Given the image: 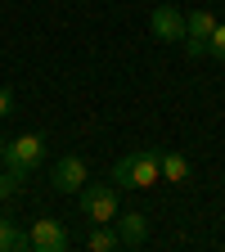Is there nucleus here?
Wrapping results in <instances>:
<instances>
[{
	"mask_svg": "<svg viewBox=\"0 0 225 252\" xmlns=\"http://www.w3.org/2000/svg\"><path fill=\"white\" fill-rule=\"evenodd\" d=\"M86 248H90V252H113V248H122L117 225H95V230L86 234Z\"/></svg>",
	"mask_w": 225,
	"mask_h": 252,
	"instance_id": "9d476101",
	"label": "nucleus"
},
{
	"mask_svg": "<svg viewBox=\"0 0 225 252\" xmlns=\"http://www.w3.org/2000/svg\"><path fill=\"white\" fill-rule=\"evenodd\" d=\"M207 54H212L216 63H225V23L212 27V36H207Z\"/></svg>",
	"mask_w": 225,
	"mask_h": 252,
	"instance_id": "f8f14e48",
	"label": "nucleus"
},
{
	"mask_svg": "<svg viewBox=\"0 0 225 252\" xmlns=\"http://www.w3.org/2000/svg\"><path fill=\"white\" fill-rule=\"evenodd\" d=\"M158 167H162V180H171V185H185L189 171H194L185 153H158Z\"/></svg>",
	"mask_w": 225,
	"mask_h": 252,
	"instance_id": "1a4fd4ad",
	"label": "nucleus"
},
{
	"mask_svg": "<svg viewBox=\"0 0 225 252\" xmlns=\"http://www.w3.org/2000/svg\"><path fill=\"white\" fill-rule=\"evenodd\" d=\"M86 180H90V167H86V158H77V153H63L59 162L50 167V185L59 189V194H81Z\"/></svg>",
	"mask_w": 225,
	"mask_h": 252,
	"instance_id": "20e7f679",
	"label": "nucleus"
},
{
	"mask_svg": "<svg viewBox=\"0 0 225 252\" xmlns=\"http://www.w3.org/2000/svg\"><path fill=\"white\" fill-rule=\"evenodd\" d=\"M14 189H18V180H14V176L5 171V176H0V198H9V194H14Z\"/></svg>",
	"mask_w": 225,
	"mask_h": 252,
	"instance_id": "4468645a",
	"label": "nucleus"
},
{
	"mask_svg": "<svg viewBox=\"0 0 225 252\" xmlns=\"http://www.w3.org/2000/svg\"><path fill=\"white\" fill-rule=\"evenodd\" d=\"M27 248V230H18L14 220L0 216V252H23Z\"/></svg>",
	"mask_w": 225,
	"mask_h": 252,
	"instance_id": "9b49d317",
	"label": "nucleus"
},
{
	"mask_svg": "<svg viewBox=\"0 0 225 252\" xmlns=\"http://www.w3.org/2000/svg\"><path fill=\"white\" fill-rule=\"evenodd\" d=\"M5 144H9V140H0V162H5Z\"/></svg>",
	"mask_w": 225,
	"mask_h": 252,
	"instance_id": "2eb2a0df",
	"label": "nucleus"
},
{
	"mask_svg": "<svg viewBox=\"0 0 225 252\" xmlns=\"http://www.w3.org/2000/svg\"><path fill=\"white\" fill-rule=\"evenodd\" d=\"M162 180V167H158V149H135L113 162V185L117 189H149Z\"/></svg>",
	"mask_w": 225,
	"mask_h": 252,
	"instance_id": "f257e3e1",
	"label": "nucleus"
},
{
	"mask_svg": "<svg viewBox=\"0 0 225 252\" xmlns=\"http://www.w3.org/2000/svg\"><path fill=\"white\" fill-rule=\"evenodd\" d=\"M212 27H216V18H212L207 9L185 14V54L203 59V54H207V36H212Z\"/></svg>",
	"mask_w": 225,
	"mask_h": 252,
	"instance_id": "423d86ee",
	"label": "nucleus"
},
{
	"mask_svg": "<svg viewBox=\"0 0 225 252\" xmlns=\"http://www.w3.org/2000/svg\"><path fill=\"white\" fill-rule=\"evenodd\" d=\"M77 198H81L86 220H95V225H113L117 212H122V203H117V185H90V180H86V189H81Z\"/></svg>",
	"mask_w": 225,
	"mask_h": 252,
	"instance_id": "7ed1b4c3",
	"label": "nucleus"
},
{
	"mask_svg": "<svg viewBox=\"0 0 225 252\" xmlns=\"http://www.w3.org/2000/svg\"><path fill=\"white\" fill-rule=\"evenodd\" d=\"M149 32H153L158 41L176 45V41H185V14H180L176 5H158L153 18H149Z\"/></svg>",
	"mask_w": 225,
	"mask_h": 252,
	"instance_id": "0eeeda50",
	"label": "nucleus"
},
{
	"mask_svg": "<svg viewBox=\"0 0 225 252\" xmlns=\"http://www.w3.org/2000/svg\"><path fill=\"white\" fill-rule=\"evenodd\" d=\"M117 234H122V248H144V239H149V220H144V212H117Z\"/></svg>",
	"mask_w": 225,
	"mask_h": 252,
	"instance_id": "6e6552de",
	"label": "nucleus"
},
{
	"mask_svg": "<svg viewBox=\"0 0 225 252\" xmlns=\"http://www.w3.org/2000/svg\"><path fill=\"white\" fill-rule=\"evenodd\" d=\"M41 162H45V140H41L36 131H27V135H18V140L5 144V162H0V167H5V171L23 185L27 171H36Z\"/></svg>",
	"mask_w": 225,
	"mask_h": 252,
	"instance_id": "f03ea898",
	"label": "nucleus"
},
{
	"mask_svg": "<svg viewBox=\"0 0 225 252\" xmlns=\"http://www.w3.org/2000/svg\"><path fill=\"white\" fill-rule=\"evenodd\" d=\"M9 113H14V94H9V90H5V86H0V122H5V117H9Z\"/></svg>",
	"mask_w": 225,
	"mask_h": 252,
	"instance_id": "ddd939ff",
	"label": "nucleus"
},
{
	"mask_svg": "<svg viewBox=\"0 0 225 252\" xmlns=\"http://www.w3.org/2000/svg\"><path fill=\"white\" fill-rule=\"evenodd\" d=\"M27 248H36V252H68L72 234L63 230V220L41 216V220H32V230H27Z\"/></svg>",
	"mask_w": 225,
	"mask_h": 252,
	"instance_id": "39448f33",
	"label": "nucleus"
}]
</instances>
